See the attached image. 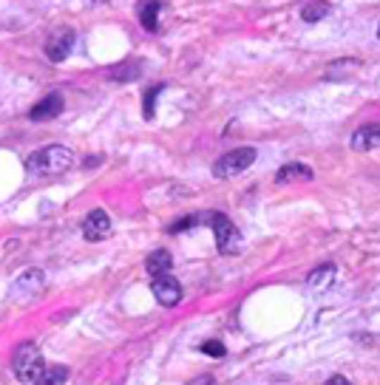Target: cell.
Wrapping results in <instances>:
<instances>
[{
  "label": "cell",
  "instance_id": "obj_13",
  "mask_svg": "<svg viewBox=\"0 0 380 385\" xmlns=\"http://www.w3.org/2000/svg\"><path fill=\"white\" fill-rule=\"evenodd\" d=\"M170 267H173V255H170L167 250H153V252L145 258V269H148L150 278H162V275H167Z\"/></svg>",
  "mask_w": 380,
  "mask_h": 385
},
{
  "label": "cell",
  "instance_id": "obj_6",
  "mask_svg": "<svg viewBox=\"0 0 380 385\" xmlns=\"http://www.w3.org/2000/svg\"><path fill=\"white\" fill-rule=\"evenodd\" d=\"M150 292H153L156 303H162V306H176V303L182 300V283H179L173 275L153 278V283H150Z\"/></svg>",
  "mask_w": 380,
  "mask_h": 385
},
{
  "label": "cell",
  "instance_id": "obj_21",
  "mask_svg": "<svg viewBox=\"0 0 380 385\" xmlns=\"http://www.w3.org/2000/svg\"><path fill=\"white\" fill-rule=\"evenodd\" d=\"M202 354H210V357H225V354H227V348H225V343H219V340H208V343H202Z\"/></svg>",
  "mask_w": 380,
  "mask_h": 385
},
{
  "label": "cell",
  "instance_id": "obj_24",
  "mask_svg": "<svg viewBox=\"0 0 380 385\" xmlns=\"http://www.w3.org/2000/svg\"><path fill=\"white\" fill-rule=\"evenodd\" d=\"M377 40H380V23H377Z\"/></svg>",
  "mask_w": 380,
  "mask_h": 385
},
{
  "label": "cell",
  "instance_id": "obj_1",
  "mask_svg": "<svg viewBox=\"0 0 380 385\" xmlns=\"http://www.w3.org/2000/svg\"><path fill=\"white\" fill-rule=\"evenodd\" d=\"M71 164H74V153H71L69 147H63V145L40 147V150H35V153L26 159V170H29L32 176H40V178H46V176H60V173H66Z\"/></svg>",
  "mask_w": 380,
  "mask_h": 385
},
{
  "label": "cell",
  "instance_id": "obj_8",
  "mask_svg": "<svg viewBox=\"0 0 380 385\" xmlns=\"http://www.w3.org/2000/svg\"><path fill=\"white\" fill-rule=\"evenodd\" d=\"M108 233H111V219H108V213L105 210H91L88 216H85V221H83V238L85 241H102V238H108Z\"/></svg>",
  "mask_w": 380,
  "mask_h": 385
},
{
  "label": "cell",
  "instance_id": "obj_20",
  "mask_svg": "<svg viewBox=\"0 0 380 385\" xmlns=\"http://www.w3.org/2000/svg\"><path fill=\"white\" fill-rule=\"evenodd\" d=\"M199 221H202V216H187V219H179L176 224H170L167 230H170V233H184V230H190V227H196Z\"/></svg>",
  "mask_w": 380,
  "mask_h": 385
},
{
  "label": "cell",
  "instance_id": "obj_17",
  "mask_svg": "<svg viewBox=\"0 0 380 385\" xmlns=\"http://www.w3.org/2000/svg\"><path fill=\"white\" fill-rule=\"evenodd\" d=\"M335 281V267L332 264H323V267H318L315 272H309V278H307V283L312 286V289H321V286H329Z\"/></svg>",
  "mask_w": 380,
  "mask_h": 385
},
{
  "label": "cell",
  "instance_id": "obj_11",
  "mask_svg": "<svg viewBox=\"0 0 380 385\" xmlns=\"http://www.w3.org/2000/svg\"><path fill=\"white\" fill-rule=\"evenodd\" d=\"M312 167L301 164V161H290L275 173V184H292V181H312Z\"/></svg>",
  "mask_w": 380,
  "mask_h": 385
},
{
  "label": "cell",
  "instance_id": "obj_16",
  "mask_svg": "<svg viewBox=\"0 0 380 385\" xmlns=\"http://www.w3.org/2000/svg\"><path fill=\"white\" fill-rule=\"evenodd\" d=\"M139 74H142V63H122V66H114L108 71V80H114V82H131Z\"/></svg>",
  "mask_w": 380,
  "mask_h": 385
},
{
  "label": "cell",
  "instance_id": "obj_23",
  "mask_svg": "<svg viewBox=\"0 0 380 385\" xmlns=\"http://www.w3.org/2000/svg\"><path fill=\"white\" fill-rule=\"evenodd\" d=\"M326 385H352V382H349L343 374H332V377L326 379Z\"/></svg>",
  "mask_w": 380,
  "mask_h": 385
},
{
  "label": "cell",
  "instance_id": "obj_15",
  "mask_svg": "<svg viewBox=\"0 0 380 385\" xmlns=\"http://www.w3.org/2000/svg\"><path fill=\"white\" fill-rule=\"evenodd\" d=\"M329 12H332V6L326 4V0H309V4L301 9V20H304V23H318V20H323Z\"/></svg>",
  "mask_w": 380,
  "mask_h": 385
},
{
  "label": "cell",
  "instance_id": "obj_19",
  "mask_svg": "<svg viewBox=\"0 0 380 385\" xmlns=\"http://www.w3.org/2000/svg\"><path fill=\"white\" fill-rule=\"evenodd\" d=\"M162 91H165L162 85H153V88L145 91V99H142V116H145V119H153V114H156V97H159Z\"/></svg>",
  "mask_w": 380,
  "mask_h": 385
},
{
  "label": "cell",
  "instance_id": "obj_2",
  "mask_svg": "<svg viewBox=\"0 0 380 385\" xmlns=\"http://www.w3.org/2000/svg\"><path fill=\"white\" fill-rule=\"evenodd\" d=\"M12 371L26 385H35L40 379V374L46 371V360H43V351L35 340H26L18 346V351L12 357Z\"/></svg>",
  "mask_w": 380,
  "mask_h": 385
},
{
  "label": "cell",
  "instance_id": "obj_7",
  "mask_svg": "<svg viewBox=\"0 0 380 385\" xmlns=\"http://www.w3.org/2000/svg\"><path fill=\"white\" fill-rule=\"evenodd\" d=\"M63 108H66L63 94H60V91H52V94H46V97H43L37 105H32L29 119H32V122H46V119L60 116V114H63Z\"/></svg>",
  "mask_w": 380,
  "mask_h": 385
},
{
  "label": "cell",
  "instance_id": "obj_3",
  "mask_svg": "<svg viewBox=\"0 0 380 385\" xmlns=\"http://www.w3.org/2000/svg\"><path fill=\"white\" fill-rule=\"evenodd\" d=\"M202 219L213 227V236H216V247H219V252H225V255L239 252V247H242V236H239L236 224H233L225 213H205Z\"/></svg>",
  "mask_w": 380,
  "mask_h": 385
},
{
  "label": "cell",
  "instance_id": "obj_9",
  "mask_svg": "<svg viewBox=\"0 0 380 385\" xmlns=\"http://www.w3.org/2000/svg\"><path fill=\"white\" fill-rule=\"evenodd\" d=\"M352 150L366 153V150H377L380 147V125L377 122H366L352 133Z\"/></svg>",
  "mask_w": 380,
  "mask_h": 385
},
{
  "label": "cell",
  "instance_id": "obj_18",
  "mask_svg": "<svg viewBox=\"0 0 380 385\" xmlns=\"http://www.w3.org/2000/svg\"><path fill=\"white\" fill-rule=\"evenodd\" d=\"M66 379H69V368L66 365H52V368H46L40 374V379L35 385H66Z\"/></svg>",
  "mask_w": 380,
  "mask_h": 385
},
{
  "label": "cell",
  "instance_id": "obj_10",
  "mask_svg": "<svg viewBox=\"0 0 380 385\" xmlns=\"http://www.w3.org/2000/svg\"><path fill=\"white\" fill-rule=\"evenodd\" d=\"M46 289V275L43 269H26L18 281H15V295L18 298H35Z\"/></svg>",
  "mask_w": 380,
  "mask_h": 385
},
{
  "label": "cell",
  "instance_id": "obj_22",
  "mask_svg": "<svg viewBox=\"0 0 380 385\" xmlns=\"http://www.w3.org/2000/svg\"><path fill=\"white\" fill-rule=\"evenodd\" d=\"M187 385H216V379H213L210 374H202V377H196V379H190Z\"/></svg>",
  "mask_w": 380,
  "mask_h": 385
},
{
  "label": "cell",
  "instance_id": "obj_14",
  "mask_svg": "<svg viewBox=\"0 0 380 385\" xmlns=\"http://www.w3.org/2000/svg\"><path fill=\"white\" fill-rule=\"evenodd\" d=\"M357 60H352V57H346V60H335V63H329L326 66V71H323V80H332V82H338V80H349L355 71H357Z\"/></svg>",
  "mask_w": 380,
  "mask_h": 385
},
{
  "label": "cell",
  "instance_id": "obj_5",
  "mask_svg": "<svg viewBox=\"0 0 380 385\" xmlns=\"http://www.w3.org/2000/svg\"><path fill=\"white\" fill-rule=\"evenodd\" d=\"M74 43H77V35H74L71 29H60V32H54V35L46 40V57H49L52 63H63V60L71 54Z\"/></svg>",
  "mask_w": 380,
  "mask_h": 385
},
{
  "label": "cell",
  "instance_id": "obj_4",
  "mask_svg": "<svg viewBox=\"0 0 380 385\" xmlns=\"http://www.w3.org/2000/svg\"><path fill=\"white\" fill-rule=\"evenodd\" d=\"M256 156H259L256 147H236V150L225 153L222 159H216V164H213V176H216V178H233V176L244 173L247 167H253Z\"/></svg>",
  "mask_w": 380,
  "mask_h": 385
},
{
  "label": "cell",
  "instance_id": "obj_12",
  "mask_svg": "<svg viewBox=\"0 0 380 385\" xmlns=\"http://www.w3.org/2000/svg\"><path fill=\"white\" fill-rule=\"evenodd\" d=\"M159 12H162V0H139V23L145 32H159Z\"/></svg>",
  "mask_w": 380,
  "mask_h": 385
}]
</instances>
